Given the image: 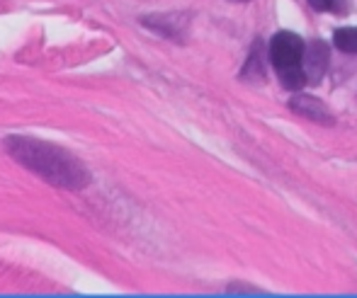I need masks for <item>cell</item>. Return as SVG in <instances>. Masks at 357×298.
<instances>
[{
    "label": "cell",
    "mask_w": 357,
    "mask_h": 298,
    "mask_svg": "<svg viewBox=\"0 0 357 298\" xmlns=\"http://www.w3.org/2000/svg\"><path fill=\"white\" fill-rule=\"evenodd\" d=\"M3 146L15 163H20L24 170L34 173L52 187L80 191L93 182V175L88 173L83 160L75 158L63 146L32 139V136H8Z\"/></svg>",
    "instance_id": "6da1fadb"
},
{
    "label": "cell",
    "mask_w": 357,
    "mask_h": 298,
    "mask_svg": "<svg viewBox=\"0 0 357 298\" xmlns=\"http://www.w3.org/2000/svg\"><path fill=\"white\" fill-rule=\"evenodd\" d=\"M304 39L296 37L294 32H280L270 42V58L280 68H291V65H299L304 58Z\"/></svg>",
    "instance_id": "7a4b0ae2"
},
{
    "label": "cell",
    "mask_w": 357,
    "mask_h": 298,
    "mask_svg": "<svg viewBox=\"0 0 357 298\" xmlns=\"http://www.w3.org/2000/svg\"><path fill=\"white\" fill-rule=\"evenodd\" d=\"M185 22H188V15L180 13H155L142 17L144 27H149L151 32L160 34L165 39H175V42H180V34L185 32Z\"/></svg>",
    "instance_id": "3957f363"
},
{
    "label": "cell",
    "mask_w": 357,
    "mask_h": 298,
    "mask_svg": "<svg viewBox=\"0 0 357 298\" xmlns=\"http://www.w3.org/2000/svg\"><path fill=\"white\" fill-rule=\"evenodd\" d=\"M289 107L294 109L296 114H301V117H306V119L316 121V124H326V126L335 124V117H333V114H331V109L326 107V104L321 102V100L311 97V95L296 93L294 97H291Z\"/></svg>",
    "instance_id": "277c9868"
},
{
    "label": "cell",
    "mask_w": 357,
    "mask_h": 298,
    "mask_svg": "<svg viewBox=\"0 0 357 298\" xmlns=\"http://www.w3.org/2000/svg\"><path fill=\"white\" fill-rule=\"evenodd\" d=\"M328 58H331V54L324 42H311L309 47L304 49L301 68H304L309 83H319V80L324 78L326 68H328Z\"/></svg>",
    "instance_id": "5b68a950"
},
{
    "label": "cell",
    "mask_w": 357,
    "mask_h": 298,
    "mask_svg": "<svg viewBox=\"0 0 357 298\" xmlns=\"http://www.w3.org/2000/svg\"><path fill=\"white\" fill-rule=\"evenodd\" d=\"M280 80H282V85H284L287 90H291V93H296V90H301L306 83H309L301 65H291V68H280Z\"/></svg>",
    "instance_id": "8992f818"
},
{
    "label": "cell",
    "mask_w": 357,
    "mask_h": 298,
    "mask_svg": "<svg viewBox=\"0 0 357 298\" xmlns=\"http://www.w3.org/2000/svg\"><path fill=\"white\" fill-rule=\"evenodd\" d=\"M333 44H335V49H340L343 54H357V27L335 29Z\"/></svg>",
    "instance_id": "52a82bcc"
},
{
    "label": "cell",
    "mask_w": 357,
    "mask_h": 298,
    "mask_svg": "<svg viewBox=\"0 0 357 298\" xmlns=\"http://www.w3.org/2000/svg\"><path fill=\"white\" fill-rule=\"evenodd\" d=\"M250 75H255V80H263V61H260V44L253 49V54H250V61L245 63L243 78H250Z\"/></svg>",
    "instance_id": "ba28073f"
},
{
    "label": "cell",
    "mask_w": 357,
    "mask_h": 298,
    "mask_svg": "<svg viewBox=\"0 0 357 298\" xmlns=\"http://www.w3.org/2000/svg\"><path fill=\"white\" fill-rule=\"evenodd\" d=\"M309 5L316 10H335L338 8V0H309Z\"/></svg>",
    "instance_id": "9c48e42d"
},
{
    "label": "cell",
    "mask_w": 357,
    "mask_h": 298,
    "mask_svg": "<svg viewBox=\"0 0 357 298\" xmlns=\"http://www.w3.org/2000/svg\"><path fill=\"white\" fill-rule=\"evenodd\" d=\"M231 3H248V0H231Z\"/></svg>",
    "instance_id": "30bf717a"
}]
</instances>
